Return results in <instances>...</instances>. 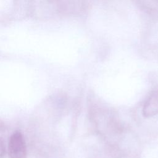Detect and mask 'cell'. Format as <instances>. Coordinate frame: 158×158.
<instances>
[{
    "mask_svg": "<svg viewBox=\"0 0 158 158\" xmlns=\"http://www.w3.org/2000/svg\"><path fill=\"white\" fill-rule=\"evenodd\" d=\"M143 115L146 117L158 115V89L148 96L143 107Z\"/></svg>",
    "mask_w": 158,
    "mask_h": 158,
    "instance_id": "7a4b0ae2",
    "label": "cell"
},
{
    "mask_svg": "<svg viewBox=\"0 0 158 158\" xmlns=\"http://www.w3.org/2000/svg\"><path fill=\"white\" fill-rule=\"evenodd\" d=\"M6 148L3 140L0 138V158H2L5 154Z\"/></svg>",
    "mask_w": 158,
    "mask_h": 158,
    "instance_id": "277c9868",
    "label": "cell"
},
{
    "mask_svg": "<svg viewBox=\"0 0 158 158\" xmlns=\"http://www.w3.org/2000/svg\"><path fill=\"white\" fill-rule=\"evenodd\" d=\"M138 6L148 14L158 15V0H136Z\"/></svg>",
    "mask_w": 158,
    "mask_h": 158,
    "instance_id": "3957f363",
    "label": "cell"
},
{
    "mask_svg": "<svg viewBox=\"0 0 158 158\" xmlns=\"http://www.w3.org/2000/svg\"><path fill=\"white\" fill-rule=\"evenodd\" d=\"M27 149L24 137L21 132L15 131L9 138L8 154L10 158H25Z\"/></svg>",
    "mask_w": 158,
    "mask_h": 158,
    "instance_id": "6da1fadb",
    "label": "cell"
}]
</instances>
